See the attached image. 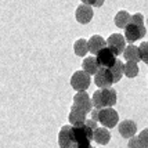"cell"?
I'll use <instances>...</instances> for the list:
<instances>
[{
    "label": "cell",
    "mask_w": 148,
    "mask_h": 148,
    "mask_svg": "<svg viewBox=\"0 0 148 148\" xmlns=\"http://www.w3.org/2000/svg\"><path fill=\"white\" fill-rule=\"evenodd\" d=\"M91 104L97 110L107 108V107H114L116 104V91L112 87H104L100 90L94 91L91 97Z\"/></svg>",
    "instance_id": "1"
},
{
    "label": "cell",
    "mask_w": 148,
    "mask_h": 148,
    "mask_svg": "<svg viewBox=\"0 0 148 148\" xmlns=\"http://www.w3.org/2000/svg\"><path fill=\"white\" fill-rule=\"evenodd\" d=\"M119 121V115L115 110H112V107H107V108H101L98 111V122L103 125L104 127H115Z\"/></svg>",
    "instance_id": "2"
},
{
    "label": "cell",
    "mask_w": 148,
    "mask_h": 148,
    "mask_svg": "<svg viewBox=\"0 0 148 148\" xmlns=\"http://www.w3.org/2000/svg\"><path fill=\"white\" fill-rule=\"evenodd\" d=\"M90 83H91L90 75L86 73L84 71L75 72L71 77V86L72 89H75L76 91H86L90 87Z\"/></svg>",
    "instance_id": "3"
},
{
    "label": "cell",
    "mask_w": 148,
    "mask_h": 148,
    "mask_svg": "<svg viewBox=\"0 0 148 148\" xmlns=\"http://www.w3.org/2000/svg\"><path fill=\"white\" fill-rule=\"evenodd\" d=\"M147 29L144 25H137L134 22H129L127 26L125 28V39L129 43H134L137 40H140L145 36Z\"/></svg>",
    "instance_id": "4"
},
{
    "label": "cell",
    "mask_w": 148,
    "mask_h": 148,
    "mask_svg": "<svg viewBox=\"0 0 148 148\" xmlns=\"http://www.w3.org/2000/svg\"><path fill=\"white\" fill-rule=\"evenodd\" d=\"M97 57V62H98V66L100 68H111L112 65L115 64V61L118 60L116 58V54L112 50H111L110 47H104V49H101L100 51L96 54Z\"/></svg>",
    "instance_id": "5"
},
{
    "label": "cell",
    "mask_w": 148,
    "mask_h": 148,
    "mask_svg": "<svg viewBox=\"0 0 148 148\" xmlns=\"http://www.w3.org/2000/svg\"><path fill=\"white\" fill-rule=\"evenodd\" d=\"M105 42H107V47H110L111 50L115 53L116 57L123 54L125 47H126V39L121 33H112Z\"/></svg>",
    "instance_id": "6"
},
{
    "label": "cell",
    "mask_w": 148,
    "mask_h": 148,
    "mask_svg": "<svg viewBox=\"0 0 148 148\" xmlns=\"http://www.w3.org/2000/svg\"><path fill=\"white\" fill-rule=\"evenodd\" d=\"M94 83L100 89L111 87L114 84V77H112V73H111L110 68H98V71L94 75Z\"/></svg>",
    "instance_id": "7"
},
{
    "label": "cell",
    "mask_w": 148,
    "mask_h": 148,
    "mask_svg": "<svg viewBox=\"0 0 148 148\" xmlns=\"http://www.w3.org/2000/svg\"><path fill=\"white\" fill-rule=\"evenodd\" d=\"M73 105H76L77 108L84 111L86 114L93 110V104H91V98L86 91H77L75 97H73Z\"/></svg>",
    "instance_id": "8"
},
{
    "label": "cell",
    "mask_w": 148,
    "mask_h": 148,
    "mask_svg": "<svg viewBox=\"0 0 148 148\" xmlns=\"http://www.w3.org/2000/svg\"><path fill=\"white\" fill-rule=\"evenodd\" d=\"M93 8L91 6H87V4H80V6H77L76 11H75V18L79 24H82V25H86V24H89L93 18Z\"/></svg>",
    "instance_id": "9"
},
{
    "label": "cell",
    "mask_w": 148,
    "mask_h": 148,
    "mask_svg": "<svg viewBox=\"0 0 148 148\" xmlns=\"http://www.w3.org/2000/svg\"><path fill=\"white\" fill-rule=\"evenodd\" d=\"M73 144V137H72V126L66 125L62 126L58 134V145L60 148H71Z\"/></svg>",
    "instance_id": "10"
},
{
    "label": "cell",
    "mask_w": 148,
    "mask_h": 148,
    "mask_svg": "<svg viewBox=\"0 0 148 148\" xmlns=\"http://www.w3.org/2000/svg\"><path fill=\"white\" fill-rule=\"evenodd\" d=\"M137 132V125H136L134 121H130V119H126L121 122L119 125V134L122 136L123 138H130L133 137Z\"/></svg>",
    "instance_id": "11"
},
{
    "label": "cell",
    "mask_w": 148,
    "mask_h": 148,
    "mask_svg": "<svg viewBox=\"0 0 148 148\" xmlns=\"http://www.w3.org/2000/svg\"><path fill=\"white\" fill-rule=\"evenodd\" d=\"M68 121L72 126H79V125H83L86 121V112L82 111L80 108H77L76 105H72L71 107V112L68 116Z\"/></svg>",
    "instance_id": "12"
},
{
    "label": "cell",
    "mask_w": 148,
    "mask_h": 148,
    "mask_svg": "<svg viewBox=\"0 0 148 148\" xmlns=\"http://www.w3.org/2000/svg\"><path fill=\"white\" fill-rule=\"evenodd\" d=\"M93 140L101 145H107L111 140V133L107 127H97L93 130Z\"/></svg>",
    "instance_id": "13"
},
{
    "label": "cell",
    "mask_w": 148,
    "mask_h": 148,
    "mask_svg": "<svg viewBox=\"0 0 148 148\" xmlns=\"http://www.w3.org/2000/svg\"><path fill=\"white\" fill-rule=\"evenodd\" d=\"M87 46H89V51H90L91 54H97L101 49H104V47L107 46V42H105L104 38L98 36V35H94V36H91V38L87 40Z\"/></svg>",
    "instance_id": "14"
},
{
    "label": "cell",
    "mask_w": 148,
    "mask_h": 148,
    "mask_svg": "<svg viewBox=\"0 0 148 148\" xmlns=\"http://www.w3.org/2000/svg\"><path fill=\"white\" fill-rule=\"evenodd\" d=\"M82 66H83V71L89 75H96V72L98 71V62H97L96 57H87L83 60L82 62Z\"/></svg>",
    "instance_id": "15"
},
{
    "label": "cell",
    "mask_w": 148,
    "mask_h": 148,
    "mask_svg": "<svg viewBox=\"0 0 148 148\" xmlns=\"http://www.w3.org/2000/svg\"><path fill=\"white\" fill-rule=\"evenodd\" d=\"M123 69H125V64H123L121 60H116L115 64L110 68L111 73H112V77H114V83H118V82L122 79V76L125 75V73H123Z\"/></svg>",
    "instance_id": "16"
},
{
    "label": "cell",
    "mask_w": 148,
    "mask_h": 148,
    "mask_svg": "<svg viewBox=\"0 0 148 148\" xmlns=\"http://www.w3.org/2000/svg\"><path fill=\"white\" fill-rule=\"evenodd\" d=\"M123 56H125V58H126L127 61H134V62L141 61V60H140V53H138V47L134 45H129L127 47H125Z\"/></svg>",
    "instance_id": "17"
},
{
    "label": "cell",
    "mask_w": 148,
    "mask_h": 148,
    "mask_svg": "<svg viewBox=\"0 0 148 148\" xmlns=\"http://www.w3.org/2000/svg\"><path fill=\"white\" fill-rule=\"evenodd\" d=\"M73 51L77 57H84L89 53V46H87V40L86 39H77L73 45Z\"/></svg>",
    "instance_id": "18"
},
{
    "label": "cell",
    "mask_w": 148,
    "mask_h": 148,
    "mask_svg": "<svg viewBox=\"0 0 148 148\" xmlns=\"http://www.w3.org/2000/svg\"><path fill=\"white\" fill-rule=\"evenodd\" d=\"M130 18H132V15H130L127 11H119V13L115 15V25L118 28H121V29H125L127 24L130 22Z\"/></svg>",
    "instance_id": "19"
},
{
    "label": "cell",
    "mask_w": 148,
    "mask_h": 148,
    "mask_svg": "<svg viewBox=\"0 0 148 148\" xmlns=\"http://www.w3.org/2000/svg\"><path fill=\"white\" fill-rule=\"evenodd\" d=\"M123 73L127 77H130V79L136 77L137 73H138V65H137V62H134V61H127V62L125 64Z\"/></svg>",
    "instance_id": "20"
},
{
    "label": "cell",
    "mask_w": 148,
    "mask_h": 148,
    "mask_svg": "<svg viewBox=\"0 0 148 148\" xmlns=\"http://www.w3.org/2000/svg\"><path fill=\"white\" fill-rule=\"evenodd\" d=\"M138 53H140V60L148 65V42H144V43L140 45Z\"/></svg>",
    "instance_id": "21"
},
{
    "label": "cell",
    "mask_w": 148,
    "mask_h": 148,
    "mask_svg": "<svg viewBox=\"0 0 148 148\" xmlns=\"http://www.w3.org/2000/svg\"><path fill=\"white\" fill-rule=\"evenodd\" d=\"M127 147H129V148H144V147H143V144H141V141L138 140V137H134V136L129 138Z\"/></svg>",
    "instance_id": "22"
},
{
    "label": "cell",
    "mask_w": 148,
    "mask_h": 148,
    "mask_svg": "<svg viewBox=\"0 0 148 148\" xmlns=\"http://www.w3.org/2000/svg\"><path fill=\"white\" fill-rule=\"evenodd\" d=\"M138 140L141 141L143 147L148 148V129H144L143 132H140V134H138Z\"/></svg>",
    "instance_id": "23"
},
{
    "label": "cell",
    "mask_w": 148,
    "mask_h": 148,
    "mask_svg": "<svg viewBox=\"0 0 148 148\" xmlns=\"http://www.w3.org/2000/svg\"><path fill=\"white\" fill-rule=\"evenodd\" d=\"M90 140H82V141H75L71 148H90Z\"/></svg>",
    "instance_id": "24"
},
{
    "label": "cell",
    "mask_w": 148,
    "mask_h": 148,
    "mask_svg": "<svg viewBox=\"0 0 148 148\" xmlns=\"http://www.w3.org/2000/svg\"><path fill=\"white\" fill-rule=\"evenodd\" d=\"M130 22H134L137 25H144V17H143V14L137 13V14H134V15H132Z\"/></svg>",
    "instance_id": "25"
},
{
    "label": "cell",
    "mask_w": 148,
    "mask_h": 148,
    "mask_svg": "<svg viewBox=\"0 0 148 148\" xmlns=\"http://www.w3.org/2000/svg\"><path fill=\"white\" fill-rule=\"evenodd\" d=\"M84 125H87V126H89L90 129H93V130L98 127V126H97V122L96 121H93V119H86V121H84Z\"/></svg>",
    "instance_id": "26"
},
{
    "label": "cell",
    "mask_w": 148,
    "mask_h": 148,
    "mask_svg": "<svg viewBox=\"0 0 148 148\" xmlns=\"http://www.w3.org/2000/svg\"><path fill=\"white\" fill-rule=\"evenodd\" d=\"M98 111H100V110H97V108H94V110L90 111L91 119H93V121H96V122H98Z\"/></svg>",
    "instance_id": "27"
},
{
    "label": "cell",
    "mask_w": 148,
    "mask_h": 148,
    "mask_svg": "<svg viewBox=\"0 0 148 148\" xmlns=\"http://www.w3.org/2000/svg\"><path fill=\"white\" fill-rule=\"evenodd\" d=\"M96 1L97 0H82V3H83V4H87V6H91V7H94Z\"/></svg>",
    "instance_id": "28"
},
{
    "label": "cell",
    "mask_w": 148,
    "mask_h": 148,
    "mask_svg": "<svg viewBox=\"0 0 148 148\" xmlns=\"http://www.w3.org/2000/svg\"><path fill=\"white\" fill-rule=\"evenodd\" d=\"M104 1H105V0H97L96 4H94V7H101L104 4Z\"/></svg>",
    "instance_id": "29"
},
{
    "label": "cell",
    "mask_w": 148,
    "mask_h": 148,
    "mask_svg": "<svg viewBox=\"0 0 148 148\" xmlns=\"http://www.w3.org/2000/svg\"><path fill=\"white\" fill-rule=\"evenodd\" d=\"M147 24H148V19H147Z\"/></svg>",
    "instance_id": "30"
},
{
    "label": "cell",
    "mask_w": 148,
    "mask_h": 148,
    "mask_svg": "<svg viewBox=\"0 0 148 148\" xmlns=\"http://www.w3.org/2000/svg\"><path fill=\"white\" fill-rule=\"evenodd\" d=\"M90 148H94V147H90Z\"/></svg>",
    "instance_id": "31"
}]
</instances>
